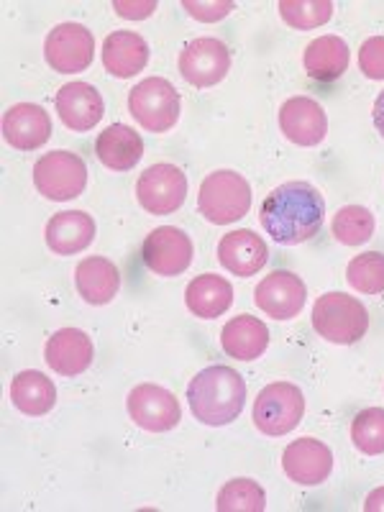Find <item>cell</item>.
<instances>
[{
	"label": "cell",
	"mask_w": 384,
	"mask_h": 512,
	"mask_svg": "<svg viewBox=\"0 0 384 512\" xmlns=\"http://www.w3.org/2000/svg\"><path fill=\"white\" fill-rule=\"evenodd\" d=\"M326 216V200L310 182H285L264 198L259 221L282 246H297L318 236Z\"/></svg>",
	"instance_id": "cell-1"
},
{
	"label": "cell",
	"mask_w": 384,
	"mask_h": 512,
	"mask_svg": "<svg viewBox=\"0 0 384 512\" xmlns=\"http://www.w3.org/2000/svg\"><path fill=\"white\" fill-rule=\"evenodd\" d=\"M187 402L203 425H228L239 418L246 402V382L236 369L208 367L198 372L187 384Z\"/></svg>",
	"instance_id": "cell-2"
},
{
	"label": "cell",
	"mask_w": 384,
	"mask_h": 512,
	"mask_svg": "<svg viewBox=\"0 0 384 512\" xmlns=\"http://www.w3.org/2000/svg\"><path fill=\"white\" fill-rule=\"evenodd\" d=\"M251 208V187L244 175L233 169H218L210 172L200 182L198 192V210L205 221L216 226H228L236 223L249 213Z\"/></svg>",
	"instance_id": "cell-3"
},
{
	"label": "cell",
	"mask_w": 384,
	"mask_h": 512,
	"mask_svg": "<svg viewBox=\"0 0 384 512\" xmlns=\"http://www.w3.org/2000/svg\"><path fill=\"white\" fill-rule=\"evenodd\" d=\"M313 328L331 344L351 346L367 333L369 313L361 300L346 292H326L313 305Z\"/></svg>",
	"instance_id": "cell-4"
},
{
	"label": "cell",
	"mask_w": 384,
	"mask_h": 512,
	"mask_svg": "<svg viewBox=\"0 0 384 512\" xmlns=\"http://www.w3.org/2000/svg\"><path fill=\"white\" fill-rule=\"evenodd\" d=\"M128 111L149 134H167L180 121V93L164 77H146L128 93Z\"/></svg>",
	"instance_id": "cell-5"
},
{
	"label": "cell",
	"mask_w": 384,
	"mask_h": 512,
	"mask_svg": "<svg viewBox=\"0 0 384 512\" xmlns=\"http://www.w3.org/2000/svg\"><path fill=\"white\" fill-rule=\"evenodd\" d=\"M305 415L303 390L292 382L267 384L254 402V425L264 436H287Z\"/></svg>",
	"instance_id": "cell-6"
},
{
	"label": "cell",
	"mask_w": 384,
	"mask_h": 512,
	"mask_svg": "<svg viewBox=\"0 0 384 512\" xmlns=\"http://www.w3.org/2000/svg\"><path fill=\"white\" fill-rule=\"evenodd\" d=\"M34 185L39 195H44L47 200L64 203V200L77 198L85 190L88 167L75 152H49L36 162Z\"/></svg>",
	"instance_id": "cell-7"
},
{
	"label": "cell",
	"mask_w": 384,
	"mask_h": 512,
	"mask_svg": "<svg viewBox=\"0 0 384 512\" xmlns=\"http://www.w3.org/2000/svg\"><path fill=\"white\" fill-rule=\"evenodd\" d=\"M139 205L152 216H172L182 208L187 198V177L175 164H152L146 167L136 182Z\"/></svg>",
	"instance_id": "cell-8"
},
{
	"label": "cell",
	"mask_w": 384,
	"mask_h": 512,
	"mask_svg": "<svg viewBox=\"0 0 384 512\" xmlns=\"http://www.w3.org/2000/svg\"><path fill=\"white\" fill-rule=\"evenodd\" d=\"M44 57H47L49 67L59 75L85 72L95 57L93 34L82 24L54 26L44 41Z\"/></svg>",
	"instance_id": "cell-9"
},
{
	"label": "cell",
	"mask_w": 384,
	"mask_h": 512,
	"mask_svg": "<svg viewBox=\"0 0 384 512\" xmlns=\"http://www.w3.org/2000/svg\"><path fill=\"white\" fill-rule=\"evenodd\" d=\"M126 408L131 420L149 433H167L182 420L180 400L159 384H139L128 392Z\"/></svg>",
	"instance_id": "cell-10"
},
{
	"label": "cell",
	"mask_w": 384,
	"mask_h": 512,
	"mask_svg": "<svg viewBox=\"0 0 384 512\" xmlns=\"http://www.w3.org/2000/svg\"><path fill=\"white\" fill-rule=\"evenodd\" d=\"M180 75L195 88H213L231 70V54L221 39L200 36L187 41L180 52Z\"/></svg>",
	"instance_id": "cell-11"
},
{
	"label": "cell",
	"mask_w": 384,
	"mask_h": 512,
	"mask_svg": "<svg viewBox=\"0 0 384 512\" xmlns=\"http://www.w3.org/2000/svg\"><path fill=\"white\" fill-rule=\"evenodd\" d=\"M192 241L185 231L175 226L154 228L141 246V259L146 269L159 277H177L192 264Z\"/></svg>",
	"instance_id": "cell-12"
},
{
	"label": "cell",
	"mask_w": 384,
	"mask_h": 512,
	"mask_svg": "<svg viewBox=\"0 0 384 512\" xmlns=\"http://www.w3.org/2000/svg\"><path fill=\"white\" fill-rule=\"evenodd\" d=\"M305 300H308V287H305L303 277H297L295 272H287V269L267 274L254 290L256 308L274 320L295 318L305 308Z\"/></svg>",
	"instance_id": "cell-13"
},
{
	"label": "cell",
	"mask_w": 384,
	"mask_h": 512,
	"mask_svg": "<svg viewBox=\"0 0 384 512\" xmlns=\"http://www.w3.org/2000/svg\"><path fill=\"white\" fill-rule=\"evenodd\" d=\"M280 131L297 146H318L328 134V116L318 100L295 95L280 108Z\"/></svg>",
	"instance_id": "cell-14"
},
{
	"label": "cell",
	"mask_w": 384,
	"mask_h": 512,
	"mask_svg": "<svg viewBox=\"0 0 384 512\" xmlns=\"http://www.w3.org/2000/svg\"><path fill=\"white\" fill-rule=\"evenodd\" d=\"M282 469L290 477V482L300 484V487L323 484L333 472L331 448L318 438L292 441L282 454Z\"/></svg>",
	"instance_id": "cell-15"
},
{
	"label": "cell",
	"mask_w": 384,
	"mask_h": 512,
	"mask_svg": "<svg viewBox=\"0 0 384 512\" xmlns=\"http://www.w3.org/2000/svg\"><path fill=\"white\" fill-rule=\"evenodd\" d=\"M57 116L64 126L70 131H93L100 123V118L105 116V103L103 95L98 93V88H93L90 82H67L57 90Z\"/></svg>",
	"instance_id": "cell-16"
},
{
	"label": "cell",
	"mask_w": 384,
	"mask_h": 512,
	"mask_svg": "<svg viewBox=\"0 0 384 512\" xmlns=\"http://www.w3.org/2000/svg\"><path fill=\"white\" fill-rule=\"evenodd\" d=\"M52 136V118L36 103H16L3 116V139L18 152H34Z\"/></svg>",
	"instance_id": "cell-17"
},
{
	"label": "cell",
	"mask_w": 384,
	"mask_h": 512,
	"mask_svg": "<svg viewBox=\"0 0 384 512\" xmlns=\"http://www.w3.org/2000/svg\"><path fill=\"white\" fill-rule=\"evenodd\" d=\"M93 356V341L88 333L77 331V328H59L44 346L47 367L62 377H77V374L88 372Z\"/></svg>",
	"instance_id": "cell-18"
},
{
	"label": "cell",
	"mask_w": 384,
	"mask_h": 512,
	"mask_svg": "<svg viewBox=\"0 0 384 512\" xmlns=\"http://www.w3.org/2000/svg\"><path fill=\"white\" fill-rule=\"evenodd\" d=\"M269 259V249L262 236H256L249 228L226 233L218 244V262L236 277H254L262 272Z\"/></svg>",
	"instance_id": "cell-19"
},
{
	"label": "cell",
	"mask_w": 384,
	"mask_h": 512,
	"mask_svg": "<svg viewBox=\"0 0 384 512\" xmlns=\"http://www.w3.org/2000/svg\"><path fill=\"white\" fill-rule=\"evenodd\" d=\"M47 246L59 256H72L85 251L95 239V221L85 210H62L49 218L44 231Z\"/></svg>",
	"instance_id": "cell-20"
},
{
	"label": "cell",
	"mask_w": 384,
	"mask_h": 512,
	"mask_svg": "<svg viewBox=\"0 0 384 512\" xmlns=\"http://www.w3.org/2000/svg\"><path fill=\"white\" fill-rule=\"evenodd\" d=\"M149 62V44L136 31H113L103 41V67L108 75L128 77L139 75Z\"/></svg>",
	"instance_id": "cell-21"
},
{
	"label": "cell",
	"mask_w": 384,
	"mask_h": 512,
	"mask_svg": "<svg viewBox=\"0 0 384 512\" xmlns=\"http://www.w3.org/2000/svg\"><path fill=\"white\" fill-rule=\"evenodd\" d=\"M95 154L103 167L113 169V172H128L144 157V141H141L139 131H134L131 126L113 123L98 134Z\"/></svg>",
	"instance_id": "cell-22"
},
{
	"label": "cell",
	"mask_w": 384,
	"mask_h": 512,
	"mask_svg": "<svg viewBox=\"0 0 384 512\" xmlns=\"http://www.w3.org/2000/svg\"><path fill=\"white\" fill-rule=\"evenodd\" d=\"M75 287L88 305H108L118 295L121 272L105 256H88L77 264Z\"/></svg>",
	"instance_id": "cell-23"
},
{
	"label": "cell",
	"mask_w": 384,
	"mask_h": 512,
	"mask_svg": "<svg viewBox=\"0 0 384 512\" xmlns=\"http://www.w3.org/2000/svg\"><path fill=\"white\" fill-rule=\"evenodd\" d=\"M221 346L231 359L254 361L267 351L269 328L254 315H239L223 326Z\"/></svg>",
	"instance_id": "cell-24"
},
{
	"label": "cell",
	"mask_w": 384,
	"mask_h": 512,
	"mask_svg": "<svg viewBox=\"0 0 384 512\" xmlns=\"http://www.w3.org/2000/svg\"><path fill=\"white\" fill-rule=\"evenodd\" d=\"M233 303V287L221 274H200L187 285L185 305L192 315L203 320L221 318Z\"/></svg>",
	"instance_id": "cell-25"
},
{
	"label": "cell",
	"mask_w": 384,
	"mask_h": 512,
	"mask_svg": "<svg viewBox=\"0 0 384 512\" xmlns=\"http://www.w3.org/2000/svg\"><path fill=\"white\" fill-rule=\"evenodd\" d=\"M303 67L308 77L318 82H333L349 70V47L341 36H318L303 54Z\"/></svg>",
	"instance_id": "cell-26"
},
{
	"label": "cell",
	"mask_w": 384,
	"mask_h": 512,
	"mask_svg": "<svg viewBox=\"0 0 384 512\" xmlns=\"http://www.w3.org/2000/svg\"><path fill=\"white\" fill-rule=\"evenodd\" d=\"M11 400L16 410L29 418H41L57 405V387L47 374L26 369L18 372L11 382Z\"/></svg>",
	"instance_id": "cell-27"
},
{
	"label": "cell",
	"mask_w": 384,
	"mask_h": 512,
	"mask_svg": "<svg viewBox=\"0 0 384 512\" xmlns=\"http://www.w3.org/2000/svg\"><path fill=\"white\" fill-rule=\"evenodd\" d=\"M374 216L364 205H346L333 216L331 231L344 246L367 244L374 236Z\"/></svg>",
	"instance_id": "cell-28"
},
{
	"label": "cell",
	"mask_w": 384,
	"mask_h": 512,
	"mask_svg": "<svg viewBox=\"0 0 384 512\" xmlns=\"http://www.w3.org/2000/svg\"><path fill=\"white\" fill-rule=\"evenodd\" d=\"M346 280L356 292L379 295L384 292V254L382 251H364L354 256L346 267Z\"/></svg>",
	"instance_id": "cell-29"
},
{
	"label": "cell",
	"mask_w": 384,
	"mask_h": 512,
	"mask_svg": "<svg viewBox=\"0 0 384 512\" xmlns=\"http://www.w3.org/2000/svg\"><path fill=\"white\" fill-rule=\"evenodd\" d=\"M218 512H262L267 507V495L254 479H231L218 492Z\"/></svg>",
	"instance_id": "cell-30"
},
{
	"label": "cell",
	"mask_w": 384,
	"mask_h": 512,
	"mask_svg": "<svg viewBox=\"0 0 384 512\" xmlns=\"http://www.w3.org/2000/svg\"><path fill=\"white\" fill-rule=\"evenodd\" d=\"M280 16L287 26L297 31L318 29L333 16L331 0H282Z\"/></svg>",
	"instance_id": "cell-31"
},
{
	"label": "cell",
	"mask_w": 384,
	"mask_h": 512,
	"mask_svg": "<svg viewBox=\"0 0 384 512\" xmlns=\"http://www.w3.org/2000/svg\"><path fill=\"white\" fill-rule=\"evenodd\" d=\"M351 441L361 454H384V408L361 410L351 423Z\"/></svg>",
	"instance_id": "cell-32"
},
{
	"label": "cell",
	"mask_w": 384,
	"mask_h": 512,
	"mask_svg": "<svg viewBox=\"0 0 384 512\" xmlns=\"http://www.w3.org/2000/svg\"><path fill=\"white\" fill-rule=\"evenodd\" d=\"M359 67L369 80H384V36H369L361 44Z\"/></svg>",
	"instance_id": "cell-33"
},
{
	"label": "cell",
	"mask_w": 384,
	"mask_h": 512,
	"mask_svg": "<svg viewBox=\"0 0 384 512\" xmlns=\"http://www.w3.org/2000/svg\"><path fill=\"white\" fill-rule=\"evenodd\" d=\"M187 13L192 18H198L203 24H213V21H221L228 13L233 11V3H221V0H213V3H195V0H185L182 3Z\"/></svg>",
	"instance_id": "cell-34"
},
{
	"label": "cell",
	"mask_w": 384,
	"mask_h": 512,
	"mask_svg": "<svg viewBox=\"0 0 384 512\" xmlns=\"http://www.w3.org/2000/svg\"><path fill=\"white\" fill-rule=\"evenodd\" d=\"M113 8H116L118 16L136 21V18L152 16L154 8H157V3H154V0H149V3H126V0H116V3H113Z\"/></svg>",
	"instance_id": "cell-35"
},
{
	"label": "cell",
	"mask_w": 384,
	"mask_h": 512,
	"mask_svg": "<svg viewBox=\"0 0 384 512\" xmlns=\"http://www.w3.org/2000/svg\"><path fill=\"white\" fill-rule=\"evenodd\" d=\"M364 510L367 512H384V487H377L369 492L367 502H364Z\"/></svg>",
	"instance_id": "cell-36"
},
{
	"label": "cell",
	"mask_w": 384,
	"mask_h": 512,
	"mask_svg": "<svg viewBox=\"0 0 384 512\" xmlns=\"http://www.w3.org/2000/svg\"><path fill=\"white\" fill-rule=\"evenodd\" d=\"M372 121H374V126H377L379 134L384 136V93H379V95H377V100H374Z\"/></svg>",
	"instance_id": "cell-37"
}]
</instances>
